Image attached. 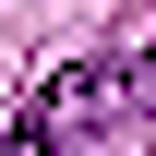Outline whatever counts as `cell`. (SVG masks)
Segmentation results:
<instances>
[{"mask_svg":"<svg viewBox=\"0 0 156 156\" xmlns=\"http://www.w3.org/2000/svg\"><path fill=\"white\" fill-rule=\"evenodd\" d=\"M120 108H132V72H108V60H72V72H48L36 96H24V120H12V144H24V156H60V144L108 132Z\"/></svg>","mask_w":156,"mask_h":156,"instance_id":"6da1fadb","label":"cell"},{"mask_svg":"<svg viewBox=\"0 0 156 156\" xmlns=\"http://www.w3.org/2000/svg\"><path fill=\"white\" fill-rule=\"evenodd\" d=\"M0 156H24V144H0Z\"/></svg>","mask_w":156,"mask_h":156,"instance_id":"7a4b0ae2","label":"cell"}]
</instances>
